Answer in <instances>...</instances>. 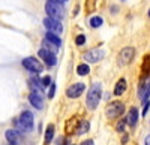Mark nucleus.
<instances>
[{
  "mask_svg": "<svg viewBox=\"0 0 150 145\" xmlns=\"http://www.w3.org/2000/svg\"><path fill=\"white\" fill-rule=\"evenodd\" d=\"M137 121H138V109H137V108H131L129 114H128V118H126V123L131 127H134L137 124Z\"/></svg>",
  "mask_w": 150,
  "mask_h": 145,
  "instance_id": "nucleus-13",
  "label": "nucleus"
},
{
  "mask_svg": "<svg viewBox=\"0 0 150 145\" xmlns=\"http://www.w3.org/2000/svg\"><path fill=\"white\" fill-rule=\"evenodd\" d=\"M125 91H126V81L122 78V79L117 81L116 87H114V94H116V96H122Z\"/></svg>",
  "mask_w": 150,
  "mask_h": 145,
  "instance_id": "nucleus-15",
  "label": "nucleus"
},
{
  "mask_svg": "<svg viewBox=\"0 0 150 145\" xmlns=\"http://www.w3.org/2000/svg\"><path fill=\"white\" fill-rule=\"evenodd\" d=\"M105 57V50L102 48H95V50H90L84 54V60L87 63H98Z\"/></svg>",
  "mask_w": 150,
  "mask_h": 145,
  "instance_id": "nucleus-6",
  "label": "nucleus"
},
{
  "mask_svg": "<svg viewBox=\"0 0 150 145\" xmlns=\"http://www.w3.org/2000/svg\"><path fill=\"white\" fill-rule=\"evenodd\" d=\"M45 12L48 14V18H54V20H62L65 17V9L59 3H51L48 2L45 3Z\"/></svg>",
  "mask_w": 150,
  "mask_h": 145,
  "instance_id": "nucleus-2",
  "label": "nucleus"
},
{
  "mask_svg": "<svg viewBox=\"0 0 150 145\" xmlns=\"http://www.w3.org/2000/svg\"><path fill=\"white\" fill-rule=\"evenodd\" d=\"M54 93H56V84H54V82H51V84H50V91H48V97H50V99H53V97H54Z\"/></svg>",
  "mask_w": 150,
  "mask_h": 145,
  "instance_id": "nucleus-24",
  "label": "nucleus"
},
{
  "mask_svg": "<svg viewBox=\"0 0 150 145\" xmlns=\"http://www.w3.org/2000/svg\"><path fill=\"white\" fill-rule=\"evenodd\" d=\"M75 42H77V45H84L86 43V36L84 34H78L77 39H75Z\"/></svg>",
  "mask_w": 150,
  "mask_h": 145,
  "instance_id": "nucleus-25",
  "label": "nucleus"
},
{
  "mask_svg": "<svg viewBox=\"0 0 150 145\" xmlns=\"http://www.w3.org/2000/svg\"><path fill=\"white\" fill-rule=\"evenodd\" d=\"M50 84H51V78H50V76H44V78L41 79V85H42V88L50 87Z\"/></svg>",
  "mask_w": 150,
  "mask_h": 145,
  "instance_id": "nucleus-23",
  "label": "nucleus"
},
{
  "mask_svg": "<svg viewBox=\"0 0 150 145\" xmlns=\"http://www.w3.org/2000/svg\"><path fill=\"white\" fill-rule=\"evenodd\" d=\"M29 102L36 108V109H42L44 108V99H42V96L39 94V93H30V96H29Z\"/></svg>",
  "mask_w": 150,
  "mask_h": 145,
  "instance_id": "nucleus-12",
  "label": "nucleus"
},
{
  "mask_svg": "<svg viewBox=\"0 0 150 145\" xmlns=\"http://www.w3.org/2000/svg\"><path fill=\"white\" fill-rule=\"evenodd\" d=\"M126 141H128V136H123V139H122V142H123V144H126Z\"/></svg>",
  "mask_w": 150,
  "mask_h": 145,
  "instance_id": "nucleus-30",
  "label": "nucleus"
},
{
  "mask_svg": "<svg viewBox=\"0 0 150 145\" xmlns=\"http://www.w3.org/2000/svg\"><path fill=\"white\" fill-rule=\"evenodd\" d=\"M146 145H150V135L146 138Z\"/></svg>",
  "mask_w": 150,
  "mask_h": 145,
  "instance_id": "nucleus-29",
  "label": "nucleus"
},
{
  "mask_svg": "<svg viewBox=\"0 0 150 145\" xmlns=\"http://www.w3.org/2000/svg\"><path fill=\"white\" fill-rule=\"evenodd\" d=\"M60 2H68V0H60Z\"/></svg>",
  "mask_w": 150,
  "mask_h": 145,
  "instance_id": "nucleus-31",
  "label": "nucleus"
},
{
  "mask_svg": "<svg viewBox=\"0 0 150 145\" xmlns=\"http://www.w3.org/2000/svg\"><path fill=\"white\" fill-rule=\"evenodd\" d=\"M89 72H90V67L87 66V64H80L77 67V74L80 76H86V75H89Z\"/></svg>",
  "mask_w": 150,
  "mask_h": 145,
  "instance_id": "nucleus-20",
  "label": "nucleus"
},
{
  "mask_svg": "<svg viewBox=\"0 0 150 145\" xmlns=\"http://www.w3.org/2000/svg\"><path fill=\"white\" fill-rule=\"evenodd\" d=\"M149 17H150V11H149Z\"/></svg>",
  "mask_w": 150,
  "mask_h": 145,
  "instance_id": "nucleus-32",
  "label": "nucleus"
},
{
  "mask_svg": "<svg viewBox=\"0 0 150 145\" xmlns=\"http://www.w3.org/2000/svg\"><path fill=\"white\" fill-rule=\"evenodd\" d=\"M53 136H54V126L50 124L45 130V139H44V144L45 145H50V142L53 141Z\"/></svg>",
  "mask_w": 150,
  "mask_h": 145,
  "instance_id": "nucleus-17",
  "label": "nucleus"
},
{
  "mask_svg": "<svg viewBox=\"0 0 150 145\" xmlns=\"http://www.w3.org/2000/svg\"><path fill=\"white\" fill-rule=\"evenodd\" d=\"M84 90H86V85H84L83 82L72 84V85H71V87L66 90V96H68V97H72V99H75V97H78V96H81Z\"/></svg>",
  "mask_w": 150,
  "mask_h": 145,
  "instance_id": "nucleus-9",
  "label": "nucleus"
},
{
  "mask_svg": "<svg viewBox=\"0 0 150 145\" xmlns=\"http://www.w3.org/2000/svg\"><path fill=\"white\" fill-rule=\"evenodd\" d=\"M48 2H51V3H59V5H62V2H60V0H48Z\"/></svg>",
  "mask_w": 150,
  "mask_h": 145,
  "instance_id": "nucleus-28",
  "label": "nucleus"
},
{
  "mask_svg": "<svg viewBox=\"0 0 150 145\" xmlns=\"http://www.w3.org/2000/svg\"><path fill=\"white\" fill-rule=\"evenodd\" d=\"M44 26L45 29L50 32V33H54V34H59L63 32V26H62V22L59 20H54V18H45L44 20Z\"/></svg>",
  "mask_w": 150,
  "mask_h": 145,
  "instance_id": "nucleus-7",
  "label": "nucleus"
},
{
  "mask_svg": "<svg viewBox=\"0 0 150 145\" xmlns=\"http://www.w3.org/2000/svg\"><path fill=\"white\" fill-rule=\"evenodd\" d=\"M45 41H47V42H51V43L56 45V46H60V45H62V39L59 38V34L50 33V32L45 34Z\"/></svg>",
  "mask_w": 150,
  "mask_h": 145,
  "instance_id": "nucleus-16",
  "label": "nucleus"
},
{
  "mask_svg": "<svg viewBox=\"0 0 150 145\" xmlns=\"http://www.w3.org/2000/svg\"><path fill=\"white\" fill-rule=\"evenodd\" d=\"M30 85H32V88H33V93H38L39 90H42V85H41V81L38 79L35 75H33V78L30 79Z\"/></svg>",
  "mask_w": 150,
  "mask_h": 145,
  "instance_id": "nucleus-19",
  "label": "nucleus"
},
{
  "mask_svg": "<svg viewBox=\"0 0 150 145\" xmlns=\"http://www.w3.org/2000/svg\"><path fill=\"white\" fill-rule=\"evenodd\" d=\"M123 112H125V105L122 102H111L105 109V114L108 118H117Z\"/></svg>",
  "mask_w": 150,
  "mask_h": 145,
  "instance_id": "nucleus-5",
  "label": "nucleus"
},
{
  "mask_svg": "<svg viewBox=\"0 0 150 145\" xmlns=\"http://www.w3.org/2000/svg\"><path fill=\"white\" fill-rule=\"evenodd\" d=\"M101 84L99 82H95L93 85L90 87L89 93H87V108L89 109H96L98 105H99V100H101Z\"/></svg>",
  "mask_w": 150,
  "mask_h": 145,
  "instance_id": "nucleus-1",
  "label": "nucleus"
},
{
  "mask_svg": "<svg viewBox=\"0 0 150 145\" xmlns=\"http://www.w3.org/2000/svg\"><path fill=\"white\" fill-rule=\"evenodd\" d=\"M134 54H135V50L132 46H126V48H123V50L120 51V55H119V60H120V63L122 64H128L132 62V58H134Z\"/></svg>",
  "mask_w": 150,
  "mask_h": 145,
  "instance_id": "nucleus-10",
  "label": "nucleus"
},
{
  "mask_svg": "<svg viewBox=\"0 0 150 145\" xmlns=\"http://www.w3.org/2000/svg\"><path fill=\"white\" fill-rule=\"evenodd\" d=\"M81 145H95V144H93V141H90V139H87V141H84V142H83Z\"/></svg>",
  "mask_w": 150,
  "mask_h": 145,
  "instance_id": "nucleus-27",
  "label": "nucleus"
},
{
  "mask_svg": "<svg viewBox=\"0 0 150 145\" xmlns=\"http://www.w3.org/2000/svg\"><path fill=\"white\" fill-rule=\"evenodd\" d=\"M18 127L23 132H30L33 129V114L30 111H24L21 112V115L18 117V121H17Z\"/></svg>",
  "mask_w": 150,
  "mask_h": 145,
  "instance_id": "nucleus-3",
  "label": "nucleus"
},
{
  "mask_svg": "<svg viewBox=\"0 0 150 145\" xmlns=\"http://www.w3.org/2000/svg\"><path fill=\"white\" fill-rule=\"evenodd\" d=\"M39 57L44 60L48 66H54L57 63V58H56L54 53L51 50H47V48H41V50H39Z\"/></svg>",
  "mask_w": 150,
  "mask_h": 145,
  "instance_id": "nucleus-8",
  "label": "nucleus"
},
{
  "mask_svg": "<svg viewBox=\"0 0 150 145\" xmlns=\"http://www.w3.org/2000/svg\"><path fill=\"white\" fill-rule=\"evenodd\" d=\"M23 66L27 70H30L32 74H39V72H42V69H44V64L35 57H26L23 60Z\"/></svg>",
  "mask_w": 150,
  "mask_h": 145,
  "instance_id": "nucleus-4",
  "label": "nucleus"
},
{
  "mask_svg": "<svg viewBox=\"0 0 150 145\" xmlns=\"http://www.w3.org/2000/svg\"><path fill=\"white\" fill-rule=\"evenodd\" d=\"M5 136H6L8 142H11V145H15V144L18 142V139H20L18 132H17V130H14V129H9V130H6Z\"/></svg>",
  "mask_w": 150,
  "mask_h": 145,
  "instance_id": "nucleus-14",
  "label": "nucleus"
},
{
  "mask_svg": "<svg viewBox=\"0 0 150 145\" xmlns=\"http://www.w3.org/2000/svg\"><path fill=\"white\" fill-rule=\"evenodd\" d=\"M125 124H126V120L120 121V123H119V126H117V130H119V132H122V130H123V127H125Z\"/></svg>",
  "mask_w": 150,
  "mask_h": 145,
  "instance_id": "nucleus-26",
  "label": "nucleus"
},
{
  "mask_svg": "<svg viewBox=\"0 0 150 145\" xmlns=\"http://www.w3.org/2000/svg\"><path fill=\"white\" fill-rule=\"evenodd\" d=\"M149 96H150V78H147L144 82H141L140 90H138V97H140V100L146 102V100L149 99Z\"/></svg>",
  "mask_w": 150,
  "mask_h": 145,
  "instance_id": "nucleus-11",
  "label": "nucleus"
},
{
  "mask_svg": "<svg viewBox=\"0 0 150 145\" xmlns=\"http://www.w3.org/2000/svg\"><path fill=\"white\" fill-rule=\"evenodd\" d=\"M87 130H89V123H87V121H81L78 124V127H77V133L81 135V133H86Z\"/></svg>",
  "mask_w": 150,
  "mask_h": 145,
  "instance_id": "nucleus-22",
  "label": "nucleus"
},
{
  "mask_svg": "<svg viewBox=\"0 0 150 145\" xmlns=\"http://www.w3.org/2000/svg\"><path fill=\"white\" fill-rule=\"evenodd\" d=\"M89 22H90V26H92L93 29H98V27L102 26V18H101V17H92Z\"/></svg>",
  "mask_w": 150,
  "mask_h": 145,
  "instance_id": "nucleus-21",
  "label": "nucleus"
},
{
  "mask_svg": "<svg viewBox=\"0 0 150 145\" xmlns=\"http://www.w3.org/2000/svg\"><path fill=\"white\" fill-rule=\"evenodd\" d=\"M141 70H143V75H144V76L149 75V72H150V54H147V55L144 57V63H143Z\"/></svg>",
  "mask_w": 150,
  "mask_h": 145,
  "instance_id": "nucleus-18",
  "label": "nucleus"
}]
</instances>
